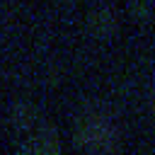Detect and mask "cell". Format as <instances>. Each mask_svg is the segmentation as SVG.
<instances>
[{
  "mask_svg": "<svg viewBox=\"0 0 155 155\" xmlns=\"http://www.w3.org/2000/svg\"><path fill=\"white\" fill-rule=\"evenodd\" d=\"M73 143L85 153H111L119 148V131L109 116L90 114L78 121Z\"/></svg>",
  "mask_w": 155,
  "mask_h": 155,
  "instance_id": "obj_1",
  "label": "cell"
},
{
  "mask_svg": "<svg viewBox=\"0 0 155 155\" xmlns=\"http://www.w3.org/2000/svg\"><path fill=\"white\" fill-rule=\"evenodd\" d=\"M87 29H90V34L94 39H109L119 29V19H116L111 7L102 5V7H94L87 15Z\"/></svg>",
  "mask_w": 155,
  "mask_h": 155,
  "instance_id": "obj_2",
  "label": "cell"
},
{
  "mask_svg": "<svg viewBox=\"0 0 155 155\" xmlns=\"http://www.w3.org/2000/svg\"><path fill=\"white\" fill-rule=\"evenodd\" d=\"M24 153H39V155H51L61 150V140L51 128H39L34 136H27V140L19 145Z\"/></svg>",
  "mask_w": 155,
  "mask_h": 155,
  "instance_id": "obj_3",
  "label": "cell"
},
{
  "mask_svg": "<svg viewBox=\"0 0 155 155\" xmlns=\"http://www.w3.org/2000/svg\"><path fill=\"white\" fill-rule=\"evenodd\" d=\"M10 121H12L15 128H19V131H29V128H34L36 121H39V119H36V109H34L31 104L22 102V104H17V107L12 109Z\"/></svg>",
  "mask_w": 155,
  "mask_h": 155,
  "instance_id": "obj_4",
  "label": "cell"
},
{
  "mask_svg": "<svg viewBox=\"0 0 155 155\" xmlns=\"http://www.w3.org/2000/svg\"><path fill=\"white\" fill-rule=\"evenodd\" d=\"M155 10V0H128V12L138 22H148Z\"/></svg>",
  "mask_w": 155,
  "mask_h": 155,
  "instance_id": "obj_5",
  "label": "cell"
},
{
  "mask_svg": "<svg viewBox=\"0 0 155 155\" xmlns=\"http://www.w3.org/2000/svg\"><path fill=\"white\" fill-rule=\"evenodd\" d=\"M150 104H153V109H155V82H153V87H150Z\"/></svg>",
  "mask_w": 155,
  "mask_h": 155,
  "instance_id": "obj_6",
  "label": "cell"
},
{
  "mask_svg": "<svg viewBox=\"0 0 155 155\" xmlns=\"http://www.w3.org/2000/svg\"><path fill=\"white\" fill-rule=\"evenodd\" d=\"M58 2H75V0H58Z\"/></svg>",
  "mask_w": 155,
  "mask_h": 155,
  "instance_id": "obj_7",
  "label": "cell"
}]
</instances>
